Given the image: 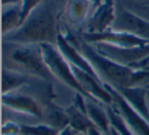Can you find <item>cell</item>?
<instances>
[{
	"label": "cell",
	"mask_w": 149,
	"mask_h": 135,
	"mask_svg": "<svg viewBox=\"0 0 149 135\" xmlns=\"http://www.w3.org/2000/svg\"><path fill=\"white\" fill-rule=\"evenodd\" d=\"M74 44L91 62L99 77L101 78V76H103L107 81L106 83L112 85L116 89L145 87L149 84V72L136 71L129 66L118 64L100 54L93 47V45L86 42L85 40L77 41L74 39Z\"/></svg>",
	"instance_id": "cell-1"
},
{
	"label": "cell",
	"mask_w": 149,
	"mask_h": 135,
	"mask_svg": "<svg viewBox=\"0 0 149 135\" xmlns=\"http://www.w3.org/2000/svg\"><path fill=\"white\" fill-rule=\"evenodd\" d=\"M58 31L51 9L46 3H41L23 25L3 35V39L4 42L15 44H53L56 43Z\"/></svg>",
	"instance_id": "cell-2"
},
{
	"label": "cell",
	"mask_w": 149,
	"mask_h": 135,
	"mask_svg": "<svg viewBox=\"0 0 149 135\" xmlns=\"http://www.w3.org/2000/svg\"><path fill=\"white\" fill-rule=\"evenodd\" d=\"M11 44L15 47L10 50L9 58L17 64V69L15 70L28 76L37 77L43 81L54 79L44 60L40 44Z\"/></svg>",
	"instance_id": "cell-3"
},
{
	"label": "cell",
	"mask_w": 149,
	"mask_h": 135,
	"mask_svg": "<svg viewBox=\"0 0 149 135\" xmlns=\"http://www.w3.org/2000/svg\"><path fill=\"white\" fill-rule=\"evenodd\" d=\"M40 47H41L42 53H43L44 60L47 64L50 73L52 74L54 78L61 81L62 83L66 84L72 89H74L76 92L81 93L87 99L93 100L88 95L87 92L84 90V88L82 87L80 82L76 78L70 62L64 58V56L60 53L59 50L56 49V47L53 44L41 43Z\"/></svg>",
	"instance_id": "cell-4"
},
{
	"label": "cell",
	"mask_w": 149,
	"mask_h": 135,
	"mask_svg": "<svg viewBox=\"0 0 149 135\" xmlns=\"http://www.w3.org/2000/svg\"><path fill=\"white\" fill-rule=\"evenodd\" d=\"M103 86L112 96V104L118 111L129 128L136 135H149V121L137 112L116 87L106 82H103Z\"/></svg>",
	"instance_id": "cell-5"
},
{
	"label": "cell",
	"mask_w": 149,
	"mask_h": 135,
	"mask_svg": "<svg viewBox=\"0 0 149 135\" xmlns=\"http://www.w3.org/2000/svg\"><path fill=\"white\" fill-rule=\"evenodd\" d=\"M82 37H83V40H85L86 42L90 44L104 43L122 48H136L149 45L148 40L137 37L131 33L116 31V30L112 29L97 34L83 33Z\"/></svg>",
	"instance_id": "cell-6"
},
{
	"label": "cell",
	"mask_w": 149,
	"mask_h": 135,
	"mask_svg": "<svg viewBox=\"0 0 149 135\" xmlns=\"http://www.w3.org/2000/svg\"><path fill=\"white\" fill-rule=\"evenodd\" d=\"M2 104L11 111L36 119H43L44 113L34 96L22 91V88L2 94Z\"/></svg>",
	"instance_id": "cell-7"
},
{
	"label": "cell",
	"mask_w": 149,
	"mask_h": 135,
	"mask_svg": "<svg viewBox=\"0 0 149 135\" xmlns=\"http://www.w3.org/2000/svg\"><path fill=\"white\" fill-rule=\"evenodd\" d=\"M93 47L100 54L125 66H130L149 55V45L136 48H122L104 43H95Z\"/></svg>",
	"instance_id": "cell-8"
},
{
	"label": "cell",
	"mask_w": 149,
	"mask_h": 135,
	"mask_svg": "<svg viewBox=\"0 0 149 135\" xmlns=\"http://www.w3.org/2000/svg\"><path fill=\"white\" fill-rule=\"evenodd\" d=\"M56 45L58 47L57 49L64 56V58L70 62V66H77L80 70L91 75L92 77L103 82L97 74V72L95 71V69L93 68V66L91 64V62L84 56V54L78 49L77 46L74 45L68 37H65L60 31H58Z\"/></svg>",
	"instance_id": "cell-9"
},
{
	"label": "cell",
	"mask_w": 149,
	"mask_h": 135,
	"mask_svg": "<svg viewBox=\"0 0 149 135\" xmlns=\"http://www.w3.org/2000/svg\"><path fill=\"white\" fill-rule=\"evenodd\" d=\"M112 30L131 33L149 41V21L144 20L125 8L116 13V20L111 26Z\"/></svg>",
	"instance_id": "cell-10"
},
{
	"label": "cell",
	"mask_w": 149,
	"mask_h": 135,
	"mask_svg": "<svg viewBox=\"0 0 149 135\" xmlns=\"http://www.w3.org/2000/svg\"><path fill=\"white\" fill-rule=\"evenodd\" d=\"M116 20L114 0H103L102 3L95 9L90 17L85 33L97 34L102 33L111 28Z\"/></svg>",
	"instance_id": "cell-11"
},
{
	"label": "cell",
	"mask_w": 149,
	"mask_h": 135,
	"mask_svg": "<svg viewBox=\"0 0 149 135\" xmlns=\"http://www.w3.org/2000/svg\"><path fill=\"white\" fill-rule=\"evenodd\" d=\"M129 104L149 121V108L147 102V89L145 87H130L118 89Z\"/></svg>",
	"instance_id": "cell-12"
},
{
	"label": "cell",
	"mask_w": 149,
	"mask_h": 135,
	"mask_svg": "<svg viewBox=\"0 0 149 135\" xmlns=\"http://www.w3.org/2000/svg\"><path fill=\"white\" fill-rule=\"evenodd\" d=\"M86 110L88 117L96 128L99 129L103 134L111 135V124L107 111L103 110L98 102L90 99H86Z\"/></svg>",
	"instance_id": "cell-13"
},
{
	"label": "cell",
	"mask_w": 149,
	"mask_h": 135,
	"mask_svg": "<svg viewBox=\"0 0 149 135\" xmlns=\"http://www.w3.org/2000/svg\"><path fill=\"white\" fill-rule=\"evenodd\" d=\"M65 112L68 118V125L77 132L87 133L88 129L91 127H95L88 117L87 113L78 108L74 104H72L70 106L66 108Z\"/></svg>",
	"instance_id": "cell-14"
},
{
	"label": "cell",
	"mask_w": 149,
	"mask_h": 135,
	"mask_svg": "<svg viewBox=\"0 0 149 135\" xmlns=\"http://www.w3.org/2000/svg\"><path fill=\"white\" fill-rule=\"evenodd\" d=\"M2 94L15 91L29 84V76L17 70L3 69Z\"/></svg>",
	"instance_id": "cell-15"
},
{
	"label": "cell",
	"mask_w": 149,
	"mask_h": 135,
	"mask_svg": "<svg viewBox=\"0 0 149 135\" xmlns=\"http://www.w3.org/2000/svg\"><path fill=\"white\" fill-rule=\"evenodd\" d=\"M91 0H70L66 5V13L74 24H81L86 19L89 11Z\"/></svg>",
	"instance_id": "cell-16"
},
{
	"label": "cell",
	"mask_w": 149,
	"mask_h": 135,
	"mask_svg": "<svg viewBox=\"0 0 149 135\" xmlns=\"http://www.w3.org/2000/svg\"><path fill=\"white\" fill-rule=\"evenodd\" d=\"M22 25L21 4L13 5L3 10L2 15V31L3 35L15 31Z\"/></svg>",
	"instance_id": "cell-17"
},
{
	"label": "cell",
	"mask_w": 149,
	"mask_h": 135,
	"mask_svg": "<svg viewBox=\"0 0 149 135\" xmlns=\"http://www.w3.org/2000/svg\"><path fill=\"white\" fill-rule=\"evenodd\" d=\"M47 124H49L50 126L58 130H62L68 126V118L65 108H59L50 101L49 104H47Z\"/></svg>",
	"instance_id": "cell-18"
},
{
	"label": "cell",
	"mask_w": 149,
	"mask_h": 135,
	"mask_svg": "<svg viewBox=\"0 0 149 135\" xmlns=\"http://www.w3.org/2000/svg\"><path fill=\"white\" fill-rule=\"evenodd\" d=\"M107 114L109 116L110 124L111 127L114 128L118 132L120 135H136L130 128L128 127V125L125 123L124 119L122 118L120 114L118 113V111L116 110V106H113V104L111 106H107Z\"/></svg>",
	"instance_id": "cell-19"
},
{
	"label": "cell",
	"mask_w": 149,
	"mask_h": 135,
	"mask_svg": "<svg viewBox=\"0 0 149 135\" xmlns=\"http://www.w3.org/2000/svg\"><path fill=\"white\" fill-rule=\"evenodd\" d=\"M59 131L60 130L45 123L38 125L21 124L22 135H57Z\"/></svg>",
	"instance_id": "cell-20"
},
{
	"label": "cell",
	"mask_w": 149,
	"mask_h": 135,
	"mask_svg": "<svg viewBox=\"0 0 149 135\" xmlns=\"http://www.w3.org/2000/svg\"><path fill=\"white\" fill-rule=\"evenodd\" d=\"M41 3H42V0H23V1H22V3H21L22 25H23L24 22L28 19V17L31 15L32 11L35 10Z\"/></svg>",
	"instance_id": "cell-21"
},
{
	"label": "cell",
	"mask_w": 149,
	"mask_h": 135,
	"mask_svg": "<svg viewBox=\"0 0 149 135\" xmlns=\"http://www.w3.org/2000/svg\"><path fill=\"white\" fill-rule=\"evenodd\" d=\"M2 135H22L21 124L13 123L11 121L4 123L2 126Z\"/></svg>",
	"instance_id": "cell-22"
},
{
	"label": "cell",
	"mask_w": 149,
	"mask_h": 135,
	"mask_svg": "<svg viewBox=\"0 0 149 135\" xmlns=\"http://www.w3.org/2000/svg\"><path fill=\"white\" fill-rule=\"evenodd\" d=\"M78 133L79 132H77L74 129H72V127L68 125V127H65V128H63L62 130H60L57 135H77Z\"/></svg>",
	"instance_id": "cell-23"
},
{
	"label": "cell",
	"mask_w": 149,
	"mask_h": 135,
	"mask_svg": "<svg viewBox=\"0 0 149 135\" xmlns=\"http://www.w3.org/2000/svg\"><path fill=\"white\" fill-rule=\"evenodd\" d=\"M86 134L87 135H105V134H103L99 129L96 128V127H91V128H89Z\"/></svg>",
	"instance_id": "cell-24"
},
{
	"label": "cell",
	"mask_w": 149,
	"mask_h": 135,
	"mask_svg": "<svg viewBox=\"0 0 149 135\" xmlns=\"http://www.w3.org/2000/svg\"><path fill=\"white\" fill-rule=\"evenodd\" d=\"M22 1H23V0H2V3H3V5H5V4L15 5V4H21Z\"/></svg>",
	"instance_id": "cell-25"
},
{
	"label": "cell",
	"mask_w": 149,
	"mask_h": 135,
	"mask_svg": "<svg viewBox=\"0 0 149 135\" xmlns=\"http://www.w3.org/2000/svg\"><path fill=\"white\" fill-rule=\"evenodd\" d=\"M102 1H103V0H91L92 4L95 5V6H99V5L102 3Z\"/></svg>",
	"instance_id": "cell-26"
},
{
	"label": "cell",
	"mask_w": 149,
	"mask_h": 135,
	"mask_svg": "<svg viewBox=\"0 0 149 135\" xmlns=\"http://www.w3.org/2000/svg\"><path fill=\"white\" fill-rule=\"evenodd\" d=\"M111 135H120V134H118V132L116 130V129L111 127Z\"/></svg>",
	"instance_id": "cell-27"
},
{
	"label": "cell",
	"mask_w": 149,
	"mask_h": 135,
	"mask_svg": "<svg viewBox=\"0 0 149 135\" xmlns=\"http://www.w3.org/2000/svg\"><path fill=\"white\" fill-rule=\"evenodd\" d=\"M136 1H140V2H143V3H148L149 4V0H136Z\"/></svg>",
	"instance_id": "cell-28"
},
{
	"label": "cell",
	"mask_w": 149,
	"mask_h": 135,
	"mask_svg": "<svg viewBox=\"0 0 149 135\" xmlns=\"http://www.w3.org/2000/svg\"><path fill=\"white\" fill-rule=\"evenodd\" d=\"M147 102H148V108H149V90H147Z\"/></svg>",
	"instance_id": "cell-29"
},
{
	"label": "cell",
	"mask_w": 149,
	"mask_h": 135,
	"mask_svg": "<svg viewBox=\"0 0 149 135\" xmlns=\"http://www.w3.org/2000/svg\"><path fill=\"white\" fill-rule=\"evenodd\" d=\"M77 135H87V134H86V133H78Z\"/></svg>",
	"instance_id": "cell-30"
},
{
	"label": "cell",
	"mask_w": 149,
	"mask_h": 135,
	"mask_svg": "<svg viewBox=\"0 0 149 135\" xmlns=\"http://www.w3.org/2000/svg\"><path fill=\"white\" fill-rule=\"evenodd\" d=\"M145 88H146L147 90H149V84H148V85H146V86H145Z\"/></svg>",
	"instance_id": "cell-31"
}]
</instances>
